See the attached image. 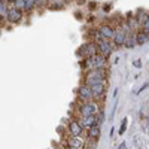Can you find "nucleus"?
Masks as SVG:
<instances>
[{"label": "nucleus", "instance_id": "21", "mask_svg": "<svg viewBox=\"0 0 149 149\" xmlns=\"http://www.w3.org/2000/svg\"><path fill=\"white\" fill-rule=\"evenodd\" d=\"M14 5V8H17V9H19V10H24V6H26V0H15V2H12Z\"/></svg>", "mask_w": 149, "mask_h": 149}, {"label": "nucleus", "instance_id": "2", "mask_svg": "<svg viewBox=\"0 0 149 149\" xmlns=\"http://www.w3.org/2000/svg\"><path fill=\"white\" fill-rule=\"evenodd\" d=\"M102 109L103 107L98 104L97 100H93L88 103H81L78 106V115L79 116H97Z\"/></svg>", "mask_w": 149, "mask_h": 149}, {"label": "nucleus", "instance_id": "23", "mask_svg": "<svg viewBox=\"0 0 149 149\" xmlns=\"http://www.w3.org/2000/svg\"><path fill=\"white\" fill-rule=\"evenodd\" d=\"M103 121H104V109H102L100 113L97 115V122H98V125H100V124H103Z\"/></svg>", "mask_w": 149, "mask_h": 149}, {"label": "nucleus", "instance_id": "5", "mask_svg": "<svg viewBox=\"0 0 149 149\" xmlns=\"http://www.w3.org/2000/svg\"><path fill=\"white\" fill-rule=\"evenodd\" d=\"M97 46H98V54L103 55L104 58H107L112 52H113V49H115V45L112 40H100V42H97Z\"/></svg>", "mask_w": 149, "mask_h": 149}, {"label": "nucleus", "instance_id": "24", "mask_svg": "<svg viewBox=\"0 0 149 149\" xmlns=\"http://www.w3.org/2000/svg\"><path fill=\"white\" fill-rule=\"evenodd\" d=\"M125 130H127V118L122 121V124H121V128H119V134H124L125 133Z\"/></svg>", "mask_w": 149, "mask_h": 149}, {"label": "nucleus", "instance_id": "20", "mask_svg": "<svg viewBox=\"0 0 149 149\" xmlns=\"http://www.w3.org/2000/svg\"><path fill=\"white\" fill-rule=\"evenodd\" d=\"M36 6H37V2H36V0H26V6H24V10H26V12H30V10H33Z\"/></svg>", "mask_w": 149, "mask_h": 149}, {"label": "nucleus", "instance_id": "18", "mask_svg": "<svg viewBox=\"0 0 149 149\" xmlns=\"http://www.w3.org/2000/svg\"><path fill=\"white\" fill-rule=\"evenodd\" d=\"M9 9H10V8H9V2H2V3H0V17L6 19Z\"/></svg>", "mask_w": 149, "mask_h": 149}, {"label": "nucleus", "instance_id": "27", "mask_svg": "<svg viewBox=\"0 0 149 149\" xmlns=\"http://www.w3.org/2000/svg\"><path fill=\"white\" fill-rule=\"evenodd\" d=\"M66 149H76V148H72V146H66Z\"/></svg>", "mask_w": 149, "mask_h": 149}, {"label": "nucleus", "instance_id": "16", "mask_svg": "<svg viewBox=\"0 0 149 149\" xmlns=\"http://www.w3.org/2000/svg\"><path fill=\"white\" fill-rule=\"evenodd\" d=\"M134 36H136V42H137V45H143V43H146V40H149L148 34L143 30H137L134 33Z\"/></svg>", "mask_w": 149, "mask_h": 149}, {"label": "nucleus", "instance_id": "22", "mask_svg": "<svg viewBox=\"0 0 149 149\" xmlns=\"http://www.w3.org/2000/svg\"><path fill=\"white\" fill-rule=\"evenodd\" d=\"M142 30H143L146 34H149V15L146 17V19H145L143 24H142Z\"/></svg>", "mask_w": 149, "mask_h": 149}, {"label": "nucleus", "instance_id": "25", "mask_svg": "<svg viewBox=\"0 0 149 149\" xmlns=\"http://www.w3.org/2000/svg\"><path fill=\"white\" fill-rule=\"evenodd\" d=\"M134 66H136V67H142V63H140V60H136V61H134Z\"/></svg>", "mask_w": 149, "mask_h": 149}, {"label": "nucleus", "instance_id": "15", "mask_svg": "<svg viewBox=\"0 0 149 149\" xmlns=\"http://www.w3.org/2000/svg\"><path fill=\"white\" fill-rule=\"evenodd\" d=\"M139 24H140V22H139V19H137V18H136V15H131V14H130V15L127 17V22H125V26H127V29H128V30H131V31H133V30H136V31H137V26H139Z\"/></svg>", "mask_w": 149, "mask_h": 149}, {"label": "nucleus", "instance_id": "3", "mask_svg": "<svg viewBox=\"0 0 149 149\" xmlns=\"http://www.w3.org/2000/svg\"><path fill=\"white\" fill-rule=\"evenodd\" d=\"M128 30L127 26H118L116 30H115V36H113V39H112V42H113V45L118 48V46H124L125 45V40H127V34H128Z\"/></svg>", "mask_w": 149, "mask_h": 149}, {"label": "nucleus", "instance_id": "19", "mask_svg": "<svg viewBox=\"0 0 149 149\" xmlns=\"http://www.w3.org/2000/svg\"><path fill=\"white\" fill-rule=\"evenodd\" d=\"M48 8H49V9H52V10L63 9V8H64V2H63V0H57V2H49Z\"/></svg>", "mask_w": 149, "mask_h": 149}, {"label": "nucleus", "instance_id": "6", "mask_svg": "<svg viewBox=\"0 0 149 149\" xmlns=\"http://www.w3.org/2000/svg\"><path fill=\"white\" fill-rule=\"evenodd\" d=\"M67 130L70 133L72 137H82V133H84V127H82V124L79 122L78 118H74L69 122V125H67Z\"/></svg>", "mask_w": 149, "mask_h": 149}, {"label": "nucleus", "instance_id": "10", "mask_svg": "<svg viewBox=\"0 0 149 149\" xmlns=\"http://www.w3.org/2000/svg\"><path fill=\"white\" fill-rule=\"evenodd\" d=\"M91 91L94 95V100H102L106 94V84H97L91 86Z\"/></svg>", "mask_w": 149, "mask_h": 149}, {"label": "nucleus", "instance_id": "14", "mask_svg": "<svg viewBox=\"0 0 149 149\" xmlns=\"http://www.w3.org/2000/svg\"><path fill=\"white\" fill-rule=\"evenodd\" d=\"M100 134H102L100 125H94V127H91L90 130H86V139L97 142L98 139H100Z\"/></svg>", "mask_w": 149, "mask_h": 149}, {"label": "nucleus", "instance_id": "12", "mask_svg": "<svg viewBox=\"0 0 149 149\" xmlns=\"http://www.w3.org/2000/svg\"><path fill=\"white\" fill-rule=\"evenodd\" d=\"M78 119H79V122L82 124V127L86 128V130H90V128L94 127V125H98L97 116H79Z\"/></svg>", "mask_w": 149, "mask_h": 149}, {"label": "nucleus", "instance_id": "17", "mask_svg": "<svg viewBox=\"0 0 149 149\" xmlns=\"http://www.w3.org/2000/svg\"><path fill=\"white\" fill-rule=\"evenodd\" d=\"M134 45H137V42H136V36L133 31H128L127 34V40H125V48H134Z\"/></svg>", "mask_w": 149, "mask_h": 149}, {"label": "nucleus", "instance_id": "7", "mask_svg": "<svg viewBox=\"0 0 149 149\" xmlns=\"http://www.w3.org/2000/svg\"><path fill=\"white\" fill-rule=\"evenodd\" d=\"M97 30H98V33H100L102 39H104V40H112V39H113V36H115L116 27H113L112 24H102V26L98 27Z\"/></svg>", "mask_w": 149, "mask_h": 149}, {"label": "nucleus", "instance_id": "9", "mask_svg": "<svg viewBox=\"0 0 149 149\" xmlns=\"http://www.w3.org/2000/svg\"><path fill=\"white\" fill-rule=\"evenodd\" d=\"M82 49H84V55H85V58H93L94 55L98 54V46H97V42H94V40L88 42Z\"/></svg>", "mask_w": 149, "mask_h": 149}, {"label": "nucleus", "instance_id": "4", "mask_svg": "<svg viewBox=\"0 0 149 149\" xmlns=\"http://www.w3.org/2000/svg\"><path fill=\"white\" fill-rule=\"evenodd\" d=\"M78 100L81 103H88L94 100V95L91 91V86L86 85V84H81L79 88H78Z\"/></svg>", "mask_w": 149, "mask_h": 149}, {"label": "nucleus", "instance_id": "26", "mask_svg": "<svg viewBox=\"0 0 149 149\" xmlns=\"http://www.w3.org/2000/svg\"><path fill=\"white\" fill-rule=\"evenodd\" d=\"M118 149H127V146H125V143H124V142H122V143L119 145V148H118Z\"/></svg>", "mask_w": 149, "mask_h": 149}, {"label": "nucleus", "instance_id": "11", "mask_svg": "<svg viewBox=\"0 0 149 149\" xmlns=\"http://www.w3.org/2000/svg\"><path fill=\"white\" fill-rule=\"evenodd\" d=\"M66 146H72V148H76V149H85L86 146V140L84 137H70L67 139V145Z\"/></svg>", "mask_w": 149, "mask_h": 149}, {"label": "nucleus", "instance_id": "13", "mask_svg": "<svg viewBox=\"0 0 149 149\" xmlns=\"http://www.w3.org/2000/svg\"><path fill=\"white\" fill-rule=\"evenodd\" d=\"M91 66H93V70L94 69H106V58L100 54H97L91 58Z\"/></svg>", "mask_w": 149, "mask_h": 149}, {"label": "nucleus", "instance_id": "8", "mask_svg": "<svg viewBox=\"0 0 149 149\" xmlns=\"http://www.w3.org/2000/svg\"><path fill=\"white\" fill-rule=\"evenodd\" d=\"M22 19V10L14 8V6H10L9 12H8V17H6V21L9 24H18L19 21Z\"/></svg>", "mask_w": 149, "mask_h": 149}, {"label": "nucleus", "instance_id": "1", "mask_svg": "<svg viewBox=\"0 0 149 149\" xmlns=\"http://www.w3.org/2000/svg\"><path fill=\"white\" fill-rule=\"evenodd\" d=\"M107 81V70L106 69H94L85 73V82L86 85H97V84H106Z\"/></svg>", "mask_w": 149, "mask_h": 149}]
</instances>
